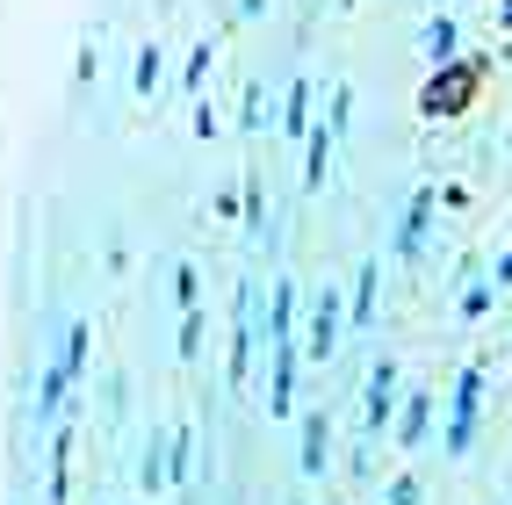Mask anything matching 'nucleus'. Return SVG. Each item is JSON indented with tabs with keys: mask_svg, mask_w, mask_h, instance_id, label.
I'll use <instances>...</instances> for the list:
<instances>
[{
	"mask_svg": "<svg viewBox=\"0 0 512 505\" xmlns=\"http://www.w3.org/2000/svg\"><path fill=\"white\" fill-rule=\"evenodd\" d=\"M469 87H476V73H469V65H462V73H448V80H433V109H462V101H469Z\"/></svg>",
	"mask_w": 512,
	"mask_h": 505,
	"instance_id": "1",
	"label": "nucleus"
}]
</instances>
